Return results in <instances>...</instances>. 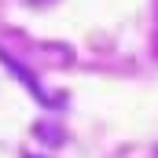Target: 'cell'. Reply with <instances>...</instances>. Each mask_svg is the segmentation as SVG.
Masks as SVG:
<instances>
[{
  "mask_svg": "<svg viewBox=\"0 0 158 158\" xmlns=\"http://www.w3.org/2000/svg\"><path fill=\"white\" fill-rule=\"evenodd\" d=\"M155 52H158V30H155Z\"/></svg>",
  "mask_w": 158,
  "mask_h": 158,
  "instance_id": "obj_1",
  "label": "cell"
}]
</instances>
